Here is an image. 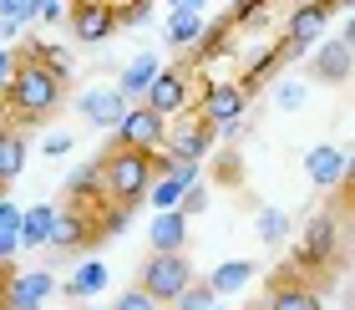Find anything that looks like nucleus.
I'll return each instance as SVG.
<instances>
[{
	"mask_svg": "<svg viewBox=\"0 0 355 310\" xmlns=\"http://www.w3.org/2000/svg\"><path fill=\"white\" fill-rule=\"evenodd\" d=\"M61 92H67V81L56 72H46L41 61L15 51V72L6 81V92H0V107H6L15 122H41V117H51L61 107Z\"/></svg>",
	"mask_w": 355,
	"mask_h": 310,
	"instance_id": "f257e3e1",
	"label": "nucleus"
},
{
	"mask_svg": "<svg viewBox=\"0 0 355 310\" xmlns=\"http://www.w3.org/2000/svg\"><path fill=\"white\" fill-rule=\"evenodd\" d=\"M157 178L153 168V153H137V148H112L102 158V199L117 204V209H132L142 193H148V183Z\"/></svg>",
	"mask_w": 355,
	"mask_h": 310,
	"instance_id": "f03ea898",
	"label": "nucleus"
},
{
	"mask_svg": "<svg viewBox=\"0 0 355 310\" xmlns=\"http://www.w3.org/2000/svg\"><path fill=\"white\" fill-rule=\"evenodd\" d=\"M188 102H193V67H188V61H178V67H163V72L148 81V92H142V107L157 112L163 122L183 117Z\"/></svg>",
	"mask_w": 355,
	"mask_h": 310,
	"instance_id": "7ed1b4c3",
	"label": "nucleus"
},
{
	"mask_svg": "<svg viewBox=\"0 0 355 310\" xmlns=\"http://www.w3.org/2000/svg\"><path fill=\"white\" fill-rule=\"evenodd\" d=\"M325 26H330V6L325 0H300L295 15H289V26H284V41L274 46L279 61H300L320 36H325Z\"/></svg>",
	"mask_w": 355,
	"mask_h": 310,
	"instance_id": "20e7f679",
	"label": "nucleus"
},
{
	"mask_svg": "<svg viewBox=\"0 0 355 310\" xmlns=\"http://www.w3.org/2000/svg\"><path fill=\"white\" fill-rule=\"evenodd\" d=\"M193 285V265H188V254H153L148 265H142V295H153L157 305H173L183 290Z\"/></svg>",
	"mask_w": 355,
	"mask_h": 310,
	"instance_id": "39448f33",
	"label": "nucleus"
},
{
	"mask_svg": "<svg viewBox=\"0 0 355 310\" xmlns=\"http://www.w3.org/2000/svg\"><path fill=\"white\" fill-rule=\"evenodd\" d=\"M244 112H249V92L239 87V81H214V87H203V97H198V117L214 127V133L239 127Z\"/></svg>",
	"mask_w": 355,
	"mask_h": 310,
	"instance_id": "423d86ee",
	"label": "nucleus"
},
{
	"mask_svg": "<svg viewBox=\"0 0 355 310\" xmlns=\"http://www.w3.org/2000/svg\"><path fill=\"white\" fill-rule=\"evenodd\" d=\"M163 138H168V122L148 107H127L122 122H117V148H137V153H163Z\"/></svg>",
	"mask_w": 355,
	"mask_h": 310,
	"instance_id": "0eeeda50",
	"label": "nucleus"
},
{
	"mask_svg": "<svg viewBox=\"0 0 355 310\" xmlns=\"http://www.w3.org/2000/svg\"><path fill=\"white\" fill-rule=\"evenodd\" d=\"M214 142H218V133H214V127H208L203 117H188V122L168 127L163 153H168V158H178V163H203L208 153H214Z\"/></svg>",
	"mask_w": 355,
	"mask_h": 310,
	"instance_id": "6e6552de",
	"label": "nucleus"
},
{
	"mask_svg": "<svg viewBox=\"0 0 355 310\" xmlns=\"http://www.w3.org/2000/svg\"><path fill=\"white\" fill-rule=\"evenodd\" d=\"M335 250H340V224H335V214H315L310 219V229H304V239H300V265L304 270H320V265H330L335 259Z\"/></svg>",
	"mask_w": 355,
	"mask_h": 310,
	"instance_id": "1a4fd4ad",
	"label": "nucleus"
},
{
	"mask_svg": "<svg viewBox=\"0 0 355 310\" xmlns=\"http://www.w3.org/2000/svg\"><path fill=\"white\" fill-rule=\"evenodd\" d=\"M92 239H102L96 234V224H92V209L87 204H71V209H56V219H51V250H87Z\"/></svg>",
	"mask_w": 355,
	"mask_h": 310,
	"instance_id": "9d476101",
	"label": "nucleus"
},
{
	"mask_svg": "<svg viewBox=\"0 0 355 310\" xmlns=\"http://www.w3.org/2000/svg\"><path fill=\"white\" fill-rule=\"evenodd\" d=\"M76 107H82V117H87L92 127H117L122 112L132 107V102L117 92V81H96V87H87L82 97H76Z\"/></svg>",
	"mask_w": 355,
	"mask_h": 310,
	"instance_id": "9b49d317",
	"label": "nucleus"
},
{
	"mask_svg": "<svg viewBox=\"0 0 355 310\" xmlns=\"http://www.w3.org/2000/svg\"><path fill=\"white\" fill-rule=\"evenodd\" d=\"M56 290V280L46 270H31V275H15L10 270V280H6V290H0V305L6 310H41V300Z\"/></svg>",
	"mask_w": 355,
	"mask_h": 310,
	"instance_id": "f8f14e48",
	"label": "nucleus"
},
{
	"mask_svg": "<svg viewBox=\"0 0 355 310\" xmlns=\"http://www.w3.org/2000/svg\"><path fill=\"white\" fill-rule=\"evenodd\" d=\"M67 21H71V36L82 46H102L117 31V10L112 6H76V10H67Z\"/></svg>",
	"mask_w": 355,
	"mask_h": 310,
	"instance_id": "ddd939ff",
	"label": "nucleus"
},
{
	"mask_svg": "<svg viewBox=\"0 0 355 310\" xmlns=\"http://www.w3.org/2000/svg\"><path fill=\"white\" fill-rule=\"evenodd\" d=\"M304 173H310L315 188H335L345 178V153L335 148V142H320V148L304 153Z\"/></svg>",
	"mask_w": 355,
	"mask_h": 310,
	"instance_id": "4468645a",
	"label": "nucleus"
},
{
	"mask_svg": "<svg viewBox=\"0 0 355 310\" xmlns=\"http://www.w3.org/2000/svg\"><path fill=\"white\" fill-rule=\"evenodd\" d=\"M310 72H315L320 81H345V76H350V26H345L330 46H320V56H315Z\"/></svg>",
	"mask_w": 355,
	"mask_h": 310,
	"instance_id": "2eb2a0df",
	"label": "nucleus"
},
{
	"mask_svg": "<svg viewBox=\"0 0 355 310\" xmlns=\"http://www.w3.org/2000/svg\"><path fill=\"white\" fill-rule=\"evenodd\" d=\"M148 239H153V254H183V244H188V219L178 214V209H168V214L153 219Z\"/></svg>",
	"mask_w": 355,
	"mask_h": 310,
	"instance_id": "dca6fc26",
	"label": "nucleus"
},
{
	"mask_svg": "<svg viewBox=\"0 0 355 310\" xmlns=\"http://www.w3.org/2000/svg\"><path fill=\"white\" fill-rule=\"evenodd\" d=\"M254 280V259H223V265L208 275V290H214V300H229V295H239V290H244Z\"/></svg>",
	"mask_w": 355,
	"mask_h": 310,
	"instance_id": "f3484780",
	"label": "nucleus"
},
{
	"mask_svg": "<svg viewBox=\"0 0 355 310\" xmlns=\"http://www.w3.org/2000/svg\"><path fill=\"white\" fill-rule=\"evenodd\" d=\"M51 219H56V209H51V204L21 209V229H15L21 250H36V244H46V239H51Z\"/></svg>",
	"mask_w": 355,
	"mask_h": 310,
	"instance_id": "a211bd4d",
	"label": "nucleus"
},
{
	"mask_svg": "<svg viewBox=\"0 0 355 310\" xmlns=\"http://www.w3.org/2000/svg\"><path fill=\"white\" fill-rule=\"evenodd\" d=\"M21 168H26V133L21 127H6V133H0V188L15 183Z\"/></svg>",
	"mask_w": 355,
	"mask_h": 310,
	"instance_id": "6ab92c4d",
	"label": "nucleus"
},
{
	"mask_svg": "<svg viewBox=\"0 0 355 310\" xmlns=\"http://www.w3.org/2000/svg\"><path fill=\"white\" fill-rule=\"evenodd\" d=\"M157 72H163V67H157V56H153V51H142V56H132V61H127V72L117 76V92L127 97V102H132V97H142V92H148V81H153Z\"/></svg>",
	"mask_w": 355,
	"mask_h": 310,
	"instance_id": "aec40b11",
	"label": "nucleus"
},
{
	"mask_svg": "<svg viewBox=\"0 0 355 310\" xmlns=\"http://www.w3.org/2000/svg\"><path fill=\"white\" fill-rule=\"evenodd\" d=\"M67 193H71V204H96L102 209L107 199H102V163H87V168H76L71 178H67Z\"/></svg>",
	"mask_w": 355,
	"mask_h": 310,
	"instance_id": "412c9836",
	"label": "nucleus"
},
{
	"mask_svg": "<svg viewBox=\"0 0 355 310\" xmlns=\"http://www.w3.org/2000/svg\"><path fill=\"white\" fill-rule=\"evenodd\" d=\"M102 290H107V265H102V259H82L76 275L67 280V295L71 300H92V295H102Z\"/></svg>",
	"mask_w": 355,
	"mask_h": 310,
	"instance_id": "4be33fe9",
	"label": "nucleus"
},
{
	"mask_svg": "<svg viewBox=\"0 0 355 310\" xmlns=\"http://www.w3.org/2000/svg\"><path fill=\"white\" fill-rule=\"evenodd\" d=\"M203 10H173L168 15V46H193L203 36Z\"/></svg>",
	"mask_w": 355,
	"mask_h": 310,
	"instance_id": "5701e85b",
	"label": "nucleus"
},
{
	"mask_svg": "<svg viewBox=\"0 0 355 310\" xmlns=\"http://www.w3.org/2000/svg\"><path fill=\"white\" fill-rule=\"evenodd\" d=\"M264 310H320V295L304 290V285H274Z\"/></svg>",
	"mask_w": 355,
	"mask_h": 310,
	"instance_id": "b1692460",
	"label": "nucleus"
},
{
	"mask_svg": "<svg viewBox=\"0 0 355 310\" xmlns=\"http://www.w3.org/2000/svg\"><path fill=\"white\" fill-rule=\"evenodd\" d=\"M36 10H41V0H0V21H6V36H15L21 26L36 21Z\"/></svg>",
	"mask_w": 355,
	"mask_h": 310,
	"instance_id": "393cba45",
	"label": "nucleus"
},
{
	"mask_svg": "<svg viewBox=\"0 0 355 310\" xmlns=\"http://www.w3.org/2000/svg\"><path fill=\"white\" fill-rule=\"evenodd\" d=\"M274 67H284V61H279V51H259V56H254L249 67H244V76H239V87H244V92L264 87V81L274 76Z\"/></svg>",
	"mask_w": 355,
	"mask_h": 310,
	"instance_id": "a878e982",
	"label": "nucleus"
},
{
	"mask_svg": "<svg viewBox=\"0 0 355 310\" xmlns=\"http://www.w3.org/2000/svg\"><path fill=\"white\" fill-rule=\"evenodd\" d=\"M264 10H269V0H234L223 21H229L234 31H239V26H259V21H264Z\"/></svg>",
	"mask_w": 355,
	"mask_h": 310,
	"instance_id": "bb28decb",
	"label": "nucleus"
},
{
	"mask_svg": "<svg viewBox=\"0 0 355 310\" xmlns=\"http://www.w3.org/2000/svg\"><path fill=\"white\" fill-rule=\"evenodd\" d=\"M142 199H153V209H157V214H168V209H178V199H183V188H178L173 178H153Z\"/></svg>",
	"mask_w": 355,
	"mask_h": 310,
	"instance_id": "cd10ccee",
	"label": "nucleus"
},
{
	"mask_svg": "<svg viewBox=\"0 0 355 310\" xmlns=\"http://www.w3.org/2000/svg\"><path fill=\"white\" fill-rule=\"evenodd\" d=\"M284 234H289V214H284V209H259V239L279 244Z\"/></svg>",
	"mask_w": 355,
	"mask_h": 310,
	"instance_id": "c85d7f7f",
	"label": "nucleus"
},
{
	"mask_svg": "<svg viewBox=\"0 0 355 310\" xmlns=\"http://www.w3.org/2000/svg\"><path fill=\"white\" fill-rule=\"evenodd\" d=\"M173 305H178V310H214L218 300H214V290H208V285L198 280V285H188V290H183V295H178Z\"/></svg>",
	"mask_w": 355,
	"mask_h": 310,
	"instance_id": "c756f323",
	"label": "nucleus"
},
{
	"mask_svg": "<svg viewBox=\"0 0 355 310\" xmlns=\"http://www.w3.org/2000/svg\"><path fill=\"white\" fill-rule=\"evenodd\" d=\"M117 10V31L122 26H148L153 21V6H142V0H127V6H112Z\"/></svg>",
	"mask_w": 355,
	"mask_h": 310,
	"instance_id": "7c9ffc66",
	"label": "nucleus"
},
{
	"mask_svg": "<svg viewBox=\"0 0 355 310\" xmlns=\"http://www.w3.org/2000/svg\"><path fill=\"white\" fill-rule=\"evenodd\" d=\"M274 102H279V112H300L304 107V81H284V87L274 92Z\"/></svg>",
	"mask_w": 355,
	"mask_h": 310,
	"instance_id": "2f4dec72",
	"label": "nucleus"
},
{
	"mask_svg": "<svg viewBox=\"0 0 355 310\" xmlns=\"http://www.w3.org/2000/svg\"><path fill=\"white\" fill-rule=\"evenodd\" d=\"M112 310H163L153 295H142V290H127V295H117V305Z\"/></svg>",
	"mask_w": 355,
	"mask_h": 310,
	"instance_id": "473e14b6",
	"label": "nucleus"
},
{
	"mask_svg": "<svg viewBox=\"0 0 355 310\" xmlns=\"http://www.w3.org/2000/svg\"><path fill=\"white\" fill-rule=\"evenodd\" d=\"M36 21H41V26H61V21H67V0H41Z\"/></svg>",
	"mask_w": 355,
	"mask_h": 310,
	"instance_id": "72a5a7b5",
	"label": "nucleus"
},
{
	"mask_svg": "<svg viewBox=\"0 0 355 310\" xmlns=\"http://www.w3.org/2000/svg\"><path fill=\"white\" fill-rule=\"evenodd\" d=\"M15 229H21V204L0 199V234H15Z\"/></svg>",
	"mask_w": 355,
	"mask_h": 310,
	"instance_id": "f704fd0d",
	"label": "nucleus"
},
{
	"mask_svg": "<svg viewBox=\"0 0 355 310\" xmlns=\"http://www.w3.org/2000/svg\"><path fill=\"white\" fill-rule=\"evenodd\" d=\"M203 204H208V193H203V188H188L183 199H178V214L193 219V214H203Z\"/></svg>",
	"mask_w": 355,
	"mask_h": 310,
	"instance_id": "c9c22d12",
	"label": "nucleus"
},
{
	"mask_svg": "<svg viewBox=\"0 0 355 310\" xmlns=\"http://www.w3.org/2000/svg\"><path fill=\"white\" fill-rule=\"evenodd\" d=\"M41 153H46V158H67V153H71V138H67V133L46 138V142H41Z\"/></svg>",
	"mask_w": 355,
	"mask_h": 310,
	"instance_id": "e433bc0d",
	"label": "nucleus"
},
{
	"mask_svg": "<svg viewBox=\"0 0 355 310\" xmlns=\"http://www.w3.org/2000/svg\"><path fill=\"white\" fill-rule=\"evenodd\" d=\"M10 72H15V51L6 41H0V92H6V81H10Z\"/></svg>",
	"mask_w": 355,
	"mask_h": 310,
	"instance_id": "4c0bfd02",
	"label": "nucleus"
},
{
	"mask_svg": "<svg viewBox=\"0 0 355 310\" xmlns=\"http://www.w3.org/2000/svg\"><path fill=\"white\" fill-rule=\"evenodd\" d=\"M15 250H21V239H15V234H0V259H15Z\"/></svg>",
	"mask_w": 355,
	"mask_h": 310,
	"instance_id": "58836bf2",
	"label": "nucleus"
},
{
	"mask_svg": "<svg viewBox=\"0 0 355 310\" xmlns=\"http://www.w3.org/2000/svg\"><path fill=\"white\" fill-rule=\"evenodd\" d=\"M330 6V15H350V0H325Z\"/></svg>",
	"mask_w": 355,
	"mask_h": 310,
	"instance_id": "ea45409f",
	"label": "nucleus"
},
{
	"mask_svg": "<svg viewBox=\"0 0 355 310\" xmlns=\"http://www.w3.org/2000/svg\"><path fill=\"white\" fill-rule=\"evenodd\" d=\"M173 10H203V0H173Z\"/></svg>",
	"mask_w": 355,
	"mask_h": 310,
	"instance_id": "a19ab883",
	"label": "nucleus"
},
{
	"mask_svg": "<svg viewBox=\"0 0 355 310\" xmlns=\"http://www.w3.org/2000/svg\"><path fill=\"white\" fill-rule=\"evenodd\" d=\"M67 6L76 10V6H117V0H67Z\"/></svg>",
	"mask_w": 355,
	"mask_h": 310,
	"instance_id": "79ce46f5",
	"label": "nucleus"
},
{
	"mask_svg": "<svg viewBox=\"0 0 355 310\" xmlns=\"http://www.w3.org/2000/svg\"><path fill=\"white\" fill-rule=\"evenodd\" d=\"M6 280H10V259H0V290H6Z\"/></svg>",
	"mask_w": 355,
	"mask_h": 310,
	"instance_id": "37998d69",
	"label": "nucleus"
},
{
	"mask_svg": "<svg viewBox=\"0 0 355 310\" xmlns=\"http://www.w3.org/2000/svg\"><path fill=\"white\" fill-rule=\"evenodd\" d=\"M6 127H10V122H6V107H0V133H6Z\"/></svg>",
	"mask_w": 355,
	"mask_h": 310,
	"instance_id": "c03bdc74",
	"label": "nucleus"
},
{
	"mask_svg": "<svg viewBox=\"0 0 355 310\" xmlns=\"http://www.w3.org/2000/svg\"><path fill=\"white\" fill-rule=\"evenodd\" d=\"M0 41H6V21H0Z\"/></svg>",
	"mask_w": 355,
	"mask_h": 310,
	"instance_id": "a18cd8bd",
	"label": "nucleus"
},
{
	"mask_svg": "<svg viewBox=\"0 0 355 310\" xmlns=\"http://www.w3.org/2000/svg\"><path fill=\"white\" fill-rule=\"evenodd\" d=\"M0 199H6V188H0Z\"/></svg>",
	"mask_w": 355,
	"mask_h": 310,
	"instance_id": "49530a36",
	"label": "nucleus"
},
{
	"mask_svg": "<svg viewBox=\"0 0 355 310\" xmlns=\"http://www.w3.org/2000/svg\"><path fill=\"white\" fill-rule=\"evenodd\" d=\"M142 6H153V0H142Z\"/></svg>",
	"mask_w": 355,
	"mask_h": 310,
	"instance_id": "de8ad7c7",
	"label": "nucleus"
},
{
	"mask_svg": "<svg viewBox=\"0 0 355 310\" xmlns=\"http://www.w3.org/2000/svg\"><path fill=\"white\" fill-rule=\"evenodd\" d=\"M214 310H223V305H214Z\"/></svg>",
	"mask_w": 355,
	"mask_h": 310,
	"instance_id": "09e8293b",
	"label": "nucleus"
},
{
	"mask_svg": "<svg viewBox=\"0 0 355 310\" xmlns=\"http://www.w3.org/2000/svg\"><path fill=\"white\" fill-rule=\"evenodd\" d=\"M0 310H6V305H0Z\"/></svg>",
	"mask_w": 355,
	"mask_h": 310,
	"instance_id": "8fccbe9b",
	"label": "nucleus"
}]
</instances>
